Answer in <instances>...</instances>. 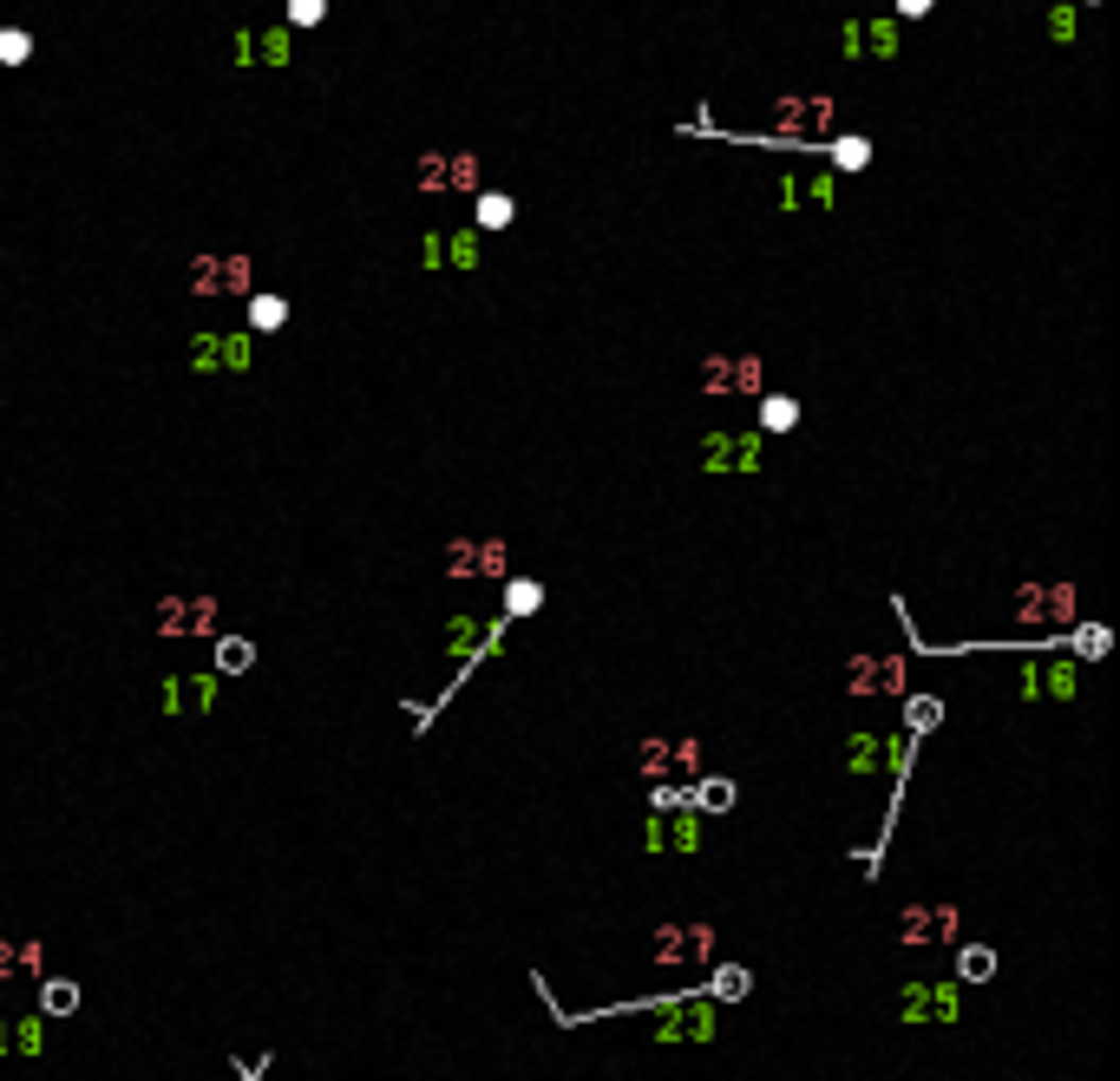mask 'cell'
I'll use <instances>...</instances> for the list:
<instances>
[{"label": "cell", "instance_id": "obj_1", "mask_svg": "<svg viewBox=\"0 0 1120 1081\" xmlns=\"http://www.w3.org/2000/svg\"><path fill=\"white\" fill-rule=\"evenodd\" d=\"M721 1016L708 996H655V1023H649V1042H714Z\"/></svg>", "mask_w": 1120, "mask_h": 1081}, {"label": "cell", "instance_id": "obj_2", "mask_svg": "<svg viewBox=\"0 0 1120 1081\" xmlns=\"http://www.w3.org/2000/svg\"><path fill=\"white\" fill-rule=\"evenodd\" d=\"M649 963L655 971H682V963H714V924H655L649 931Z\"/></svg>", "mask_w": 1120, "mask_h": 1081}, {"label": "cell", "instance_id": "obj_3", "mask_svg": "<svg viewBox=\"0 0 1120 1081\" xmlns=\"http://www.w3.org/2000/svg\"><path fill=\"white\" fill-rule=\"evenodd\" d=\"M636 767H642V780H694L702 774V741L694 735H649L636 748Z\"/></svg>", "mask_w": 1120, "mask_h": 1081}, {"label": "cell", "instance_id": "obj_4", "mask_svg": "<svg viewBox=\"0 0 1120 1081\" xmlns=\"http://www.w3.org/2000/svg\"><path fill=\"white\" fill-rule=\"evenodd\" d=\"M1016 623L1022 630H1068L1074 623V584L1055 577V584H1022L1016 590Z\"/></svg>", "mask_w": 1120, "mask_h": 1081}, {"label": "cell", "instance_id": "obj_5", "mask_svg": "<svg viewBox=\"0 0 1120 1081\" xmlns=\"http://www.w3.org/2000/svg\"><path fill=\"white\" fill-rule=\"evenodd\" d=\"M702 394L727 400V394H766V361L760 355H708L702 361Z\"/></svg>", "mask_w": 1120, "mask_h": 1081}, {"label": "cell", "instance_id": "obj_6", "mask_svg": "<svg viewBox=\"0 0 1120 1081\" xmlns=\"http://www.w3.org/2000/svg\"><path fill=\"white\" fill-rule=\"evenodd\" d=\"M184 289L197 302H217V295H249V256H197L184 269Z\"/></svg>", "mask_w": 1120, "mask_h": 1081}, {"label": "cell", "instance_id": "obj_7", "mask_svg": "<svg viewBox=\"0 0 1120 1081\" xmlns=\"http://www.w3.org/2000/svg\"><path fill=\"white\" fill-rule=\"evenodd\" d=\"M440 570L446 577H512V551H505V537H452Z\"/></svg>", "mask_w": 1120, "mask_h": 1081}, {"label": "cell", "instance_id": "obj_8", "mask_svg": "<svg viewBox=\"0 0 1120 1081\" xmlns=\"http://www.w3.org/2000/svg\"><path fill=\"white\" fill-rule=\"evenodd\" d=\"M845 688L852 694H911V663L904 655H852L845 663Z\"/></svg>", "mask_w": 1120, "mask_h": 1081}, {"label": "cell", "instance_id": "obj_9", "mask_svg": "<svg viewBox=\"0 0 1120 1081\" xmlns=\"http://www.w3.org/2000/svg\"><path fill=\"white\" fill-rule=\"evenodd\" d=\"M642 853H649V859H662V853H702V813H694V806H675L669 820H655V813H649V826H642Z\"/></svg>", "mask_w": 1120, "mask_h": 1081}, {"label": "cell", "instance_id": "obj_10", "mask_svg": "<svg viewBox=\"0 0 1120 1081\" xmlns=\"http://www.w3.org/2000/svg\"><path fill=\"white\" fill-rule=\"evenodd\" d=\"M223 623L217 597H158V636H210Z\"/></svg>", "mask_w": 1120, "mask_h": 1081}, {"label": "cell", "instance_id": "obj_11", "mask_svg": "<svg viewBox=\"0 0 1120 1081\" xmlns=\"http://www.w3.org/2000/svg\"><path fill=\"white\" fill-rule=\"evenodd\" d=\"M898 938L904 944H957L963 938V911L957 905H904L898 911Z\"/></svg>", "mask_w": 1120, "mask_h": 1081}, {"label": "cell", "instance_id": "obj_12", "mask_svg": "<svg viewBox=\"0 0 1120 1081\" xmlns=\"http://www.w3.org/2000/svg\"><path fill=\"white\" fill-rule=\"evenodd\" d=\"M702 466H708V473H760V433H754V427H747V433L714 427V433L702 440Z\"/></svg>", "mask_w": 1120, "mask_h": 1081}, {"label": "cell", "instance_id": "obj_13", "mask_svg": "<svg viewBox=\"0 0 1120 1081\" xmlns=\"http://www.w3.org/2000/svg\"><path fill=\"white\" fill-rule=\"evenodd\" d=\"M963 1016V983H911L904 990V1023H957Z\"/></svg>", "mask_w": 1120, "mask_h": 1081}, {"label": "cell", "instance_id": "obj_14", "mask_svg": "<svg viewBox=\"0 0 1120 1081\" xmlns=\"http://www.w3.org/2000/svg\"><path fill=\"white\" fill-rule=\"evenodd\" d=\"M413 184L419 190H479V158H466V151H452V158H419V171H413Z\"/></svg>", "mask_w": 1120, "mask_h": 1081}, {"label": "cell", "instance_id": "obj_15", "mask_svg": "<svg viewBox=\"0 0 1120 1081\" xmlns=\"http://www.w3.org/2000/svg\"><path fill=\"white\" fill-rule=\"evenodd\" d=\"M158 708L165 715H210L217 708V675H165Z\"/></svg>", "mask_w": 1120, "mask_h": 1081}, {"label": "cell", "instance_id": "obj_16", "mask_svg": "<svg viewBox=\"0 0 1120 1081\" xmlns=\"http://www.w3.org/2000/svg\"><path fill=\"white\" fill-rule=\"evenodd\" d=\"M688 806H694V813H727V806H734V780L727 774H694Z\"/></svg>", "mask_w": 1120, "mask_h": 1081}, {"label": "cell", "instance_id": "obj_17", "mask_svg": "<svg viewBox=\"0 0 1120 1081\" xmlns=\"http://www.w3.org/2000/svg\"><path fill=\"white\" fill-rule=\"evenodd\" d=\"M826 125H832L826 99H787V111H780V132H826Z\"/></svg>", "mask_w": 1120, "mask_h": 1081}, {"label": "cell", "instance_id": "obj_18", "mask_svg": "<svg viewBox=\"0 0 1120 1081\" xmlns=\"http://www.w3.org/2000/svg\"><path fill=\"white\" fill-rule=\"evenodd\" d=\"M498 630H505V623H492V636H485V623H472V616H452V623H446V649H452V655H472L479 642L498 649Z\"/></svg>", "mask_w": 1120, "mask_h": 1081}, {"label": "cell", "instance_id": "obj_19", "mask_svg": "<svg viewBox=\"0 0 1120 1081\" xmlns=\"http://www.w3.org/2000/svg\"><path fill=\"white\" fill-rule=\"evenodd\" d=\"M799 427V400L793 394H760V433H793Z\"/></svg>", "mask_w": 1120, "mask_h": 1081}, {"label": "cell", "instance_id": "obj_20", "mask_svg": "<svg viewBox=\"0 0 1120 1081\" xmlns=\"http://www.w3.org/2000/svg\"><path fill=\"white\" fill-rule=\"evenodd\" d=\"M747 990H754V971H741V963H721L714 983H708L702 996H708V1002H741Z\"/></svg>", "mask_w": 1120, "mask_h": 1081}, {"label": "cell", "instance_id": "obj_21", "mask_svg": "<svg viewBox=\"0 0 1120 1081\" xmlns=\"http://www.w3.org/2000/svg\"><path fill=\"white\" fill-rule=\"evenodd\" d=\"M989 977H996V950L957 944V983H989Z\"/></svg>", "mask_w": 1120, "mask_h": 1081}, {"label": "cell", "instance_id": "obj_22", "mask_svg": "<svg viewBox=\"0 0 1120 1081\" xmlns=\"http://www.w3.org/2000/svg\"><path fill=\"white\" fill-rule=\"evenodd\" d=\"M72 1010H80V983L47 977V983H40V1016H72Z\"/></svg>", "mask_w": 1120, "mask_h": 1081}, {"label": "cell", "instance_id": "obj_23", "mask_svg": "<svg viewBox=\"0 0 1120 1081\" xmlns=\"http://www.w3.org/2000/svg\"><path fill=\"white\" fill-rule=\"evenodd\" d=\"M904 721H911L904 735H931V727L944 721V702L937 694H904Z\"/></svg>", "mask_w": 1120, "mask_h": 1081}, {"label": "cell", "instance_id": "obj_24", "mask_svg": "<svg viewBox=\"0 0 1120 1081\" xmlns=\"http://www.w3.org/2000/svg\"><path fill=\"white\" fill-rule=\"evenodd\" d=\"M256 663V642H243V636H217V675H243Z\"/></svg>", "mask_w": 1120, "mask_h": 1081}, {"label": "cell", "instance_id": "obj_25", "mask_svg": "<svg viewBox=\"0 0 1120 1081\" xmlns=\"http://www.w3.org/2000/svg\"><path fill=\"white\" fill-rule=\"evenodd\" d=\"M7 1049H20V1056H47V1023H40V1016L7 1023Z\"/></svg>", "mask_w": 1120, "mask_h": 1081}, {"label": "cell", "instance_id": "obj_26", "mask_svg": "<svg viewBox=\"0 0 1120 1081\" xmlns=\"http://www.w3.org/2000/svg\"><path fill=\"white\" fill-rule=\"evenodd\" d=\"M1035 675H1041V694H1049V702H1074V663H1049V669L1035 663Z\"/></svg>", "mask_w": 1120, "mask_h": 1081}, {"label": "cell", "instance_id": "obj_27", "mask_svg": "<svg viewBox=\"0 0 1120 1081\" xmlns=\"http://www.w3.org/2000/svg\"><path fill=\"white\" fill-rule=\"evenodd\" d=\"M537 603H545V584H531V577H512L505 584V616H531Z\"/></svg>", "mask_w": 1120, "mask_h": 1081}, {"label": "cell", "instance_id": "obj_28", "mask_svg": "<svg viewBox=\"0 0 1120 1081\" xmlns=\"http://www.w3.org/2000/svg\"><path fill=\"white\" fill-rule=\"evenodd\" d=\"M512 217H518V204L505 198V190H485V198H479V229H505Z\"/></svg>", "mask_w": 1120, "mask_h": 1081}, {"label": "cell", "instance_id": "obj_29", "mask_svg": "<svg viewBox=\"0 0 1120 1081\" xmlns=\"http://www.w3.org/2000/svg\"><path fill=\"white\" fill-rule=\"evenodd\" d=\"M190 367H197V374H223V334H197V341H190Z\"/></svg>", "mask_w": 1120, "mask_h": 1081}, {"label": "cell", "instance_id": "obj_30", "mask_svg": "<svg viewBox=\"0 0 1120 1081\" xmlns=\"http://www.w3.org/2000/svg\"><path fill=\"white\" fill-rule=\"evenodd\" d=\"M440 256H452V269H479V256H485V243H479V229H466V237H452V243H440Z\"/></svg>", "mask_w": 1120, "mask_h": 1081}, {"label": "cell", "instance_id": "obj_31", "mask_svg": "<svg viewBox=\"0 0 1120 1081\" xmlns=\"http://www.w3.org/2000/svg\"><path fill=\"white\" fill-rule=\"evenodd\" d=\"M289 322V302L282 295H256L249 302V328H282Z\"/></svg>", "mask_w": 1120, "mask_h": 1081}, {"label": "cell", "instance_id": "obj_32", "mask_svg": "<svg viewBox=\"0 0 1120 1081\" xmlns=\"http://www.w3.org/2000/svg\"><path fill=\"white\" fill-rule=\"evenodd\" d=\"M649 806H655V813H675V806H688V787H675V780H655V787H649Z\"/></svg>", "mask_w": 1120, "mask_h": 1081}, {"label": "cell", "instance_id": "obj_33", "mask_svg": "<svg viewBox=\"0 0 1120 1081\" xmlns=\"http://www.w3.org/2000/svg\"><path fill=\"white\" fill-rule=\"evenodd\" d=\"M859 40H872L878 53H898V27H892V20H878V27H859Z\"/></svg>", "mask_w": 1120, "mask_h": 1081}, {"label": "cell", "instance_id": "obj_34", "mask_svg": "<svg viewBox=\"0 0 1120 1081\" xmlns=\"http://www.w3.org/2000/svg\"><path fill=\"white\" fill-rule=\"evenodd\" d=\"M14 963H20L27 977H40L47 971V944H14Z\"/></svg>", "mask_w": 1120, "mask_h": 1081}, {"label": "cell", "instance_id": "obj_35", "mask_svg": "<svg viewBox=\"0 0 1120 1081\" xmlns=\"http://www.w3.org/2000/svg\"><path fill=\"white\" fill-rule=\"evenodd\" d=\"M832 158H839L845 171H859V165L872 158V151H865V138H845V144H832Z\"/></svg>", "mask_w": 1120, "mask_h": 1081}, {"label": "cell", "instance_id": "obj_36", "mask_svg": "<svg viewBox=\"0 0 1120 1081\" xmlns=\"http://www.w3.org/2000/svg\"><path fill=\"white\" fill-rule=\"evenodd\" d=\"M322 14H328V0H289V20L295 27H315Z\"/></svg>", "mask_w": 1120, "mask_h": 1081}, {"label": "cell", "instance_id": "obj_37", "mask_svg": "<svg viewBox=\"0 0 1120 1081\" xmlns=\"http://www.w3.org/2000/svg\"><path fill=\"white\" fill-rule=\"evenodd\" d=\"M1107 649V630L1101 623H1081V655H1101Z\"/></svg>", "mask_w": 1120, "mask_h": 1081}, {"label": "cell", "instance_id": "obj_38", "mask_svg": "<svg viewBox=\"0 0 1120 1081\" xmlns=\"http://www.w3.org/2000/svg\"><path fill=\"white\" fill-rule=\"evenodd\" d=\"M0 59H27V33H0Z\"/></svg>", "mask_w": 1120, "mask_h": 1081}, {"label": "cell", "instance_id": "obj_39", "mask_svg": "<svg viewBox=\"0 0 1120 1081\" xmlns=\"http://www.w3.org/2000/svg\"><path fill=\"white\" fill-rule=\"evenodd\" d=\"M1049 33H1055V40H1068V33H1074V14H1068V7H1055V14H1049Z\"/></svg>", "mask_w": 1120, "mask_h": 1081}, {"label": "cell", "instance_id": "obj_40", "mask_svg": "<svg viewBox=\"0 0 1120 1081\" xmlns=\"http://www.w3.org/2000/svg\"><path fill=\"white\" fill-rule=\"evenodd\" d=\"M7 977H20V963H14V944L0 938V983H7Z\"/></svg>", "mask_w": 1120, "mask_h": 1081}, {"label": "cell", "instance_id": "obj_41", "mask_svg": "<svg viewBox=\"0 0 1120 1081\" xmlns=\"http://www.w3.org/2000/svg\"><path fill=\"white\" fill-rule=\"evenodd\" d=\"M898 14H911V20H917V14H931V0H898Z\"/></svg>", "mask_w": 1120, "mask_h": 1081}, {"label": "cell", "instance_id": "obj_42", "mask_svg": "<svg viewBox=\"0 0 1120 1081\" xmlns=\"http://www.w3.org/2000/svg\"><path fill=\"white\" fill-rule=\"evenodd\" d=\"M0 1056H14V1049H7V1016H0Z\"/></svg>", "mask_w": 1120, "mask_h": 1081}]
</instances>
